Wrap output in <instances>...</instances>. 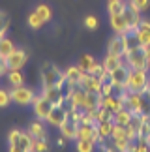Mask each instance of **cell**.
I'll list each match as a JSON object with an SVG mask.
<instances>
[{
	"label": "cell",
	"mask_w": 150,
	"mask_h": 152,
	"mask_svg": "<svg viewBox=\"0 0 150 152\" xmlns=\"http://www.w3.org/2000/svg\"><path fill=\"white\" fill-rule=\"evenodd\" d=\"M113 128H114V120L98 122V130H100V137H101V139H107V137H111V133H113Z\"/></svg>",
	"instance_id": "cell-26"
},
{
	"label": "cell",
	"mask_w": 150,
	"mask_h": 152,
	"mask_svg": "<svg viewBox=\"0 0 150 152\" xmlns=\"http://www.w3.org/2000/svg\"><path fill=\"white\" fill-rule=\"evenodd\" d=\"M86 72H83L79 66H71V68H68L66 72H64V75H66V79L70 81L71 85H79L81 83V79H83V75H84Z\"/></svg>",
	"instance_id": "cell-20"
},
{
	"label": "cell",
	"mask_w": 150,
	"mask_h": 152,
	"mask_svg": "<svg viewBox=\"0 0 150 152\" xmlns=\"http://www.w3.org/2000/svg\"><path fill=\"white\" fill-rule=\"evenodd\" d=\"M146 85H148L146 69H131V72H130V79H128V88L131 92L146 94Z\"/></svg>",
	"instance_id": "cell-4"
},
{
	"label": "cell",
	"mask_w": 150,
	"mask_h": 152,
	"mask_svg": "<svg viewBox=\"0 0 150 152\" xmlns=\"http://www.w3.org/2000/svg\"><path fill=\"white\" fill-rule=\"evenodd\" d=\"M146 58H148V64H150V45L146 47Z\"/></svg>",
	"instance_id": "cell-47"
},
{
	"label": "cell",
	"mask_w": 150,
	"mask_h": 152,
	"mask_svg": "<svg viewBox=\"0 0 150 152\" xmlns=\"http://www.w3.org/2000/svg\"><path fill=\"white\" fill-rule=\"evenodd\" d=\"M56 143H58V147H64V145H66V137H64V135L58 137V141H56Z\"/></svg>",
	"instance_id": "cell-46"
},
{
	"label": "cell",
	"mask_w": 150,
	"mask_h": 152,
	"mask_svg": "<svg viewBox=\"0 0 150 152\" xmlns=\"http://www.w3.org/2000/svg\"><path fill=\"white\" fill-rule=\"evenodd\" d=\"M109 2H114V0H109Z\"/></svg>",
	"instance_id": "cell-49"
},
{
	"label": "cell",
	"mask_w": 150,
	"mask_h": 152,
	"mask_svg": "<svg viewBox=\"0 0 150 152\" xmlns=\"http://www.w3.org/2000/svg\"><path fill=\"white\" fill-rule=\"evenodd\" d=\"M42 94L47 98V100H51L55 105H58L66 100V92H64V86L62 85H55V86H43V92Z\"/></svg>",
	"instance_id": "cell-10"
},
{
	"label": "cell",
	"mask_w": 150,
	"mask_h": 152,
	"mask_svg": "<svg viewBox=\"0 0 150 152\" xmlns=\"http://www.w3.org/2000/svg\"><path fill=\"white\" fill-rule=\"evenodd\" d=\"M113 90H114V85L111 83V79H107V81H101V94H103V98L105 96H111L113 94Z\"/></svg>",
	"instance_id": "cell-38"
},
{
	"label": "cell",
	"mask_w": 150,
	"mask_h": 152,
	"mask_svg": "<svg viewBox=\"0 0 150 152\" xmlns=\"http://www.w3.org/2000/svg\"><path fill=\"white\" fill-rule=\"evenodd\" d=\"M101 64H103V68H105V72H109V73H111V72H114L117 68H120V66H122L124 62H122V58H120V56L107 55V56H105V60H103Z\"/></svg>",
	"instance_id": "cell-23"
},
{
	"label": "cell",
	"mask_w": 150,
	"mask_h": 152,
	"mask_svg": "<svg viewBox=\"0 0 150 152\" xmlns=\"http://www.w3.org/2000/svg\"><path fill=\"white\" fill-rule=\"evenodd\" d=\"M124 15H126V21H128L131 30H137V26H139V23H141V11H135L128 6L126 11H124Z\"/></svg>",
	"instance_id": "cell-21"
},
{
	"label": "cell",
	"mask_w": 150,
	"mask_h": 152,
	"mask_svg": "<svg viewBox=\"0 0 150 152\" xmlns=\"http://www.w3.org/2000/svg\"><path fill=\"white\" fill-rule=\"evenodd\" d=\"M126 53H128V47H126V38H124V34H114V36L111 38V42H109V45H107V55L124 58Z\"/></svg>",
	"instance_id": "cell-7"
},
{
	"label": "cell",
	"mask_w": 150,
	"mask_h": 152,
	"mask_svg": "<svg viewBox=\"0 0 150 152\" xmlns=\"http://www.w3.org/2000/svg\"><path fill=\"white\" fill-rule=\"evenodd\" d=\"M62 81H64V72H60L58 66H55L53 62H45L42 66V83H43V86L62 85Z\"/></svg>",
	"instance_id": "cell-3"
},
{
	"label": "cell",
	"mask_w": 150,
	"mask_h": 152,
	"mask_svg": "<svg viewBox=\"0 0 150 152\" xmlns=\"http://www.w3.org/2000/svg\"><path fill=\"white\" fill-rule=\"evenodd\" d=\"M32 107H34V113H36L38 118L47 120V116H49L51 111H53L55 103L51 102V100H47V98L42 94V96H34V100H32Z\"/></svg>",
	"instance_id": "cell-5"
},
{
	"label": "cell",
	"mask_w": 150,
	"mask_h": 152,
	"mask_svg": "<svg viewBox=\"0 0 150 152\" xmlns=\"http://www.w3.org/2000/svg\"><path fill=\"white\" fill-rule=\"evenodd\" d=\"M11 102V96H9V92H6V90H2L0 88V107H6Z\"/></svg>",
	"instance_id": "cell-43"
},
{
	"label": "cell",
	"mask_w": 150,
	"mask_h": 152,
	"mask_svg": "<svg viewBox=\"0 0 150 152\" xmlns=\"http://www.w3.org/2000/svg\"><path fill=\"white\" fill-rule=\"evenodd\" d=\"M130 152H150V145H146V143H139V141H137V145H131Z\"/></svg>",
	"instance_id": "cell-41"
},
{
	"label": "cell",
	"mask_w": 150,
	"mask_h": 152,
	"mask_svg": "<svg viewBox=\"0 0 150 152\" xmlns=\"http://www.w3.org/2000/svg\"><path fill=\"white\" fill-rule=\"evenodd\" d=\"M137 141L150 145V115H145V118H143V124L137 133Z\"/></svg>",
	"instance_id": "cell-19"
},
{
	"label": "cell",
	"mask_w": 150,
	"mask_h": 152,
	"mask_svg": "<svg viewBox=\"0 0 150 152\" xmlns=\"http://www.w3.org/2000/svg\"><path fill=\"white\" fill-rule=\"evenodd\" d=\"M66 118H68L66 109L62 107V103H58V105H55L53 111L49 113L47 122H49V124H53V126H56V128H60L62 124H64V120H66Z\"/></svg>",
	"instance_id": "cell-13"
},
{
	"label": "cell",
	"mask_w": 150,
	"mask_h": 152,
	"mask_svg": "<svg viewBox=\"0 0 150 152\" xmlns=\"http://www.w3.org/2000/svg\"><path fill=\"white\" fill-rule=\"evenodd\" d=\"M101 148H103V152H128V150H122V148L114 147V145H111V147H107L105 143H101Z\"/></svg>",
	"instance_id": "cell-45"
},
{
	"label": "cell",
	"mask_w": 150,
	"mask_h": 152,
	"mask_svg": "<svg viewBox=\"0 0 150 152\" xmlns=\"http://www.w3.org/2000/svg\"><path fill=\"white\" fill-rule=\"evenodd\" d=\"M43 19H42V17H39L38 13H36V11H34V13H30V17H28V26H30V28H34V30H38V28H42L43 26Z\"/></svg>",
	"instance_id": "cell-34"
},
{
	"label": "cell",
	"mask_w": 150,
	"mask_h": 152,
	"mask_svg": "<svg viewBox=\"0 0 150 152\" xmlns=\"http://www.w3.org/2000/svg\"><path fill=\"white\" fill-rule=\"evenodd\" d=\"M9 152H28L32 150V135L30 133H23L19 130L9 132Z\"/></svg>",
	"instance_id": "cell-2"
},
{
	"label": "cell",
	"mask_w": 150,
	"mask_h": 152,
	"mask_svg": "<svg viewBox=\"0 0 150 152\" xmlns=\"http://www.w3.org/2000/svg\"><path fill=\"white\" fill-rule=\"evenodd\" d=\"M9 26V17L4 13V11H0V38H6V30H8Z\"/></svg>",
	"instance_id": "cell-37"
},
{
	"label": "cell",
	"mask_w": 150,
	"mask_h": 152,
	"mask_svg": "<svg viewBox=\"0 0 150 152\" xmlns=\"http://www.w3.org/2000/svg\"><path fill=\"white\" fill-rule=\"evenodd\" d=\"M68 96H70L71 100L75 102V105H77L79 109H83V111H84V103H86V90L83 88V86L75 85L73 88L68 92Z\"/></svg>",
	"instance_id": "cell-16"
},
{
	"label": "cell",
	"mask_w": 150,
	"mask_h": 152,
	"mask_svg": "<svg viewBox=\"0 0 150 152\" xmlns=\"http://www.w3.org/2000/svg\"><path fill=\"white\" fill-rule=\"evenodd\" d=\"M130 72H131V68L128 66V64H122L120 68H117L114 72H111V83L114 85V88H118V90H126V88H128Z\"/></svg>",
	"instance_id": "cell-6"
},
{
	"label": "cell",
	"mask_w": 150,
	"mask_h": 152,
	"mask_svg": "<svg viewBox=\"0 0 150 152\" xmlns=\"http://www.w3.org/2000/svg\"><path fill=\"white\" fill-rule=\"evenodd\" d=\"M137 38H139V43L148 47L150 45V23L148 21H141L139 26H137Z\"/></svg>",
	"instance_id": "cell-18"
},
{
	"label": "cell",
	"mask_w": 150,
	"mask_h": 152,
	"mask_svg": "<svg viewBox=\"0 0 150 152\" xmlns=\"http://www.w3.org/2000/svg\"><path fill=\"white\" fill-rule=\"evenodd\" d=\"M124 58H126V64H128L131 69H148L150 68L148 58H146V47H145V45H139V47L128 51Z\"/></svg>",
	"instance_id": "cell-1"
},
{
	"label": "cell",
	"mask_w": 150,
	"mask_h": 152,
	"mask_svg": "<svg viewBox=\"0 0 150 152\" xmlns=\"http://www.w3.org/2000/svg\"><path fill=\"white\" fill-rule=\"evenodd\" d=\"M79 86H83L84 90H101V79L94 77V75H90V73H84Z\"/></svg>",
	"instance_id": "cell-17"
},
{
	"label": "cell",
	"mask_w": 150,
	"mask_h": 152,
	"mask_svg": "<svg viewBox=\"0 0 150 152\" xmlns=\"http://www.w3.org/2000/svg\"><path fill=\"white\" fill-rule=\"evenodd\" d=\"M111 26L114 34H128L131 28L128 25V21H126V15L124 13H118V15H111Z\"/></svg>",
	"instance_id": "cell-15"
},
{
	"label": "cell",
	"mask_w": 150,
	"mask_h": 152,
	"mask_svg": "<svg viewBox=\"0 0 150 152\" xmlns=\"http://www.w3.org/2000/svg\"><path fill=\"white\" fill-rule=\"evenodd\" d=\"M96 113H98V122H105V120H113L114 118V113L109 107H105V105H101Z\"/></svg>",
	"instance_id": "cell-30"
},
{
	"label": "cell",
	"mask_w": 150,
	"mask_h": 152,
	"mask_svg": "<svg viewBox=\"0 0 150 152\" xmlns=\"http://www.w3.org/2000/svg\"><path fill=\"white\" fill-rule=\"evenodd\" d=\"M77 139H88V141H94V143H103V139L100 137L98 124H94V126L81 124V126H79V137H77Z\"/></svg>",
	"instance_id": "cell-11"
},
{
	"label": "cell",
	"mask_w": 150,
	"mask_h": 152,
	"mask_svg": "<svg viewBox=\"0 0 150 152\" xmlns=\"http://www.w3.org/2000/svg\"><path fill=\"white\" fill-rule=\"evenodd\" d=\"M8 75L9 73V66H8V58H2L0 56V75Z\"/></svg>",
	"instance_id": "cell-44"
},
{
	"label": "cell",
	"mask_w": 150,
	"mask_h": 152,
	"mask_svg": "<svg viewBox=\"0 0 150 152\" xmlns=\"http://www.w3.org/2000/svg\"><path fill=\"white\" fill-rule=\"evenodd\" d=\"M146 96H148V100H150V83L146 85Z\"/></svg>",
	"instance_id": "cell-48"
},
{
	"label": "cell",
	"mask_w": 150,
	"mask_h": 152,
	"mask_svg": "<svg viewBox=\"0 0 150 152\" xmlns=\"http://www.w3.org/2000/svg\"><path fill=\"white\" fill-rule=\"evenodd\" d=\"M128 6L135 11H146L150 6V0H128Z\"/></svg>",
	"instance_id": "cell-32"
},
{
	"label": "cell",
	"mask_w": 150,
	"mask_h": 152,
	"mask_svg": "<svg viewBox=\"0 0 150 152\" xmlns=\"http://www.w3.org/2000/svg\"><path fill=\"white\" fill-rule=\"evenodd\" d=\"M94 64H96L94 56H92V55H84V56L79 60V64H77V66H79L81 69H83V72H86V73H88V72H90V68L94 66Z\"/></svg>",
	"instance_id": "cell-31"
},
{
	"label": "cell",
	"mask_w": 150,
	"mask_h": 152,
	"mask_svg": "<svg viewBox=\"0 0 150 152\" xmlns=\"http://www.w3.org/2000/svg\"><path fill=\"white\" fill-rule=\"evenodd\" d=\"M124 38H126V47H128V51L131 49H135V47H139V38H137V30H130L128 34H124Z\"/></svg>",
	"instance_id": "cell-29"
},
{
	"label": "cell",
	"mask_w": 150,
	"mask_h": 152,
	"mask_svg": "<svg viewBox=\"0 0 150 152\" xmlns=\"http://www.w3.org/2000/svg\"><path fill=\"white\" fill-rule=\"evenodd\" d=\"M11 102L19 103V105H28L34 100V92L32 88H25V86H13V90L9 92Z\"/></svg>",
	"instance_id": "cell-8"
},
{
	"label": "cell",
	"mask_w": 150,
	"mask_h": 152,
	"mask_svg": "<svg viewBox=\"0 0 150 152\" xmlns=\"http://www.w3.org/2000/svg\"><path fill=\"white\" fill-rule=\"evenodd\" d=\"M28 133L32 135V139H45V137H47L45 128H43L42 122H32V124L28 126Z\"/></svg>",
	"instance_id": "cell-24"
},
{
	"label": "cell",
	"mask_w": 150,
	"mask_h": 152,
	"mask_svg": "<svg viewBox=\"0 0 150 152\" xmlns=\"http://www.w3.org/2000/svg\"><path fill=\"white\" fill-rule=\"evenodd\" d=\"M13 51H15V45H13L11 39L0 38V56H2V58H9Z\"/></svg>",
	"instance_id": "cell-25"
},
{
	"label": "cell",
	"mask_w": 150,
	"mask_h": 152,
	"mask_svg": "<svg viewBox=\"0 0 150 152\" xmlns=\"http://www.w3.org/2000/svg\"><path fill=\"white\" fill-rule=\"evenodd\" d=\"M84 26L90 28V30H96V28H98V19H96L94 15H88V17L84 19Z\"/></svg>",
	"instance_id": "cell-42"
},
{
	"label": "cell",
	"mask_w": 150,
	"mask_h": 152,
	"mask_svg": "<svg viewBox=\"0 0 150 152\" xmlns=\"http://www.w3.org/2000/svg\"><path fill=\"white\" fill-rule=\"evenodd\" d=\"M90 75H94V77H101L103 73H105V68H103V64H94V66L90 68Z\"/></svg>",
	"instance_id": "cell-40"
},
{
	"label": "cell",
	"mask_w": 150,
	"mask_h": 152,
	"mask_svg": "<svg viewBox=\"0 0 150 152\" xmlns=\"http://www.w3.org/2000/svg\"><path fill=\"white\" fill-rule=\"evenodd\" d=\"M47 139H32V152H47Z\"/></svg>",
	"instance_id": "cell-35"
},
{
	"label": "cell",
	"mask_w": 150,
	"mask_h": 152,
	"mask_svg": "<svg viewBox=\"0 0 150 152\" xmlns=\"http://www.w3.org/2000/svg\"><path fill=\"white\" fill-rule=\"evenodd\" d=\"M8 81H9L11 86H23V83H25V77H23L21 69H9Z\"/></svg>",
	"instance_id": "cell-27"
},
{
	"label": "cell",
	"mask_w": 150,
	"mask_h": 152,
	"mask_svg": "<svg viewBox=\"0 0 150 152\" xmlns=\"http://www.w3.org/2000/svg\"><path fill=\"white\" fill-rule=\"evenodd\" d=\"M28 152H32V150H28Z\"/></svg>",
	"instance_id": "cell-50"
},
{
	"label": "cell",
	"mask_w": 150,
	"mask_h": 152,
	"mask_svg": "<svg viewBox=\"0 0 150 152\" xmlns=\"http://www.w3.org/2000/svg\"><path fill=\"white\" fill-rule=\"evenodd\" d=\"M131 118H133V113L128 109V107H124L122 111H118L117 115H114V124H120V126H128L130 122H131Z\"/></svg>",
	"instance_id": "cell-22"
},
{
	"label": "cell",
	"mask_w": 150,
	"mask_h": 152,
	"mask_svg": "<svg viewBox=\"0 0 150 152\" xmlns=\"http://www.w3.org/2000/svg\"><path fill=\"white\" fill-rule=\"evenodd\" d=\"M113 145H114V147H118V148H122V150H128L130 152L133 141H130V139H113Z\"/></svg>",
	"instance_id": "cell-39"
},
{
	"label": "cell",
	"mask_w": 150,
	"mask_h": 152,
	"mask_svg": "<svg viewBox=\"0 0 150 152\" xmlns=\"http://www.w3.org/2000/svg\"><path fill=\"white\" fill-rule=\"evenodd\" d=\"M79 122L75 120L73 115H68V118L64 120V124L60 126V133L64 135L66 139H77L79 137Z\"/></svg>",
	"instance_id": "cell-9"
},
{
	"label": "cell",
	"mask_w": 150,
	"mask_h": 152,
	"mask_svg": "<svg viewBox=\"0 0 150 152\" xmlns=\"http://www.w3.org/2000/svg\"><path fill=\"white\" fill-rule=\"evenodd\" d=\"M94 141H88V139H77V150L79 152H92L94 150Z\"/></svg>",
	"instance_id": "cell-33"
},
{
	"label": "cell",
	"mask_w": 150,
	"mask_h": 152,
	"mask_svg": "<svg viewBox=\"0 0 150 152\" xmlns=\"http://www.w3.org/2000/svg\"><path fill=\"white\" fill-rule=\"evenodd\" d=\"M126 2L124 0H114V2H109L107 10H109V15H118V13H124L126 11Z\"/></svg>",
	"instance_id": "cell-28"
},
{
	"label": "cell",
	"mask_w": 150,
	"mask_h": 152,
	"mask_svg": "<svg viewBox=\"0 0 150 152\" xmlns=\"http://www.w3.org/2000/svg\"><path fill=\"white\" fill-rule=\"evenodd\" d=\"M26 60H28L26 51L15 49L13 53H11V56L8 58V66H9V69H21V68L26 64Z\"/></svg>",
	"instance_id": "cell-14"
},
{
	"label": "cell",
	"mask_w": 150,
	"mask_h": 152,
	"mask_svg": "<svg viewBox=\"0 0 150 152\" xmlns=\"http://www.w3.org/2000/svg\"><path fill=\"white\" fill-rule=\"evenodd\" d=\"M34 11H36V13H38L39 17H42V19H43L45 23H47V21L51 19V8H49V6H45V4H39V6H38V8L34 10Z\"/></svg>",
	"instance_id": "cell-36"
},
{
	"label": "cell",
	"mask_w": 150,
	"mask_h": 152,
	"mask_svg": "<svg viewBox=\"0 0 150 152\" xmlns=\"http://www.w3.org/2000/svg\"><path fill=\"white\" fill-rule=\"evenodd\" d=\"M103 105V94L100 90H86L84 111H98Z\"/></svg>",
	"instance_id": "cell-12"
}]
</instances>
